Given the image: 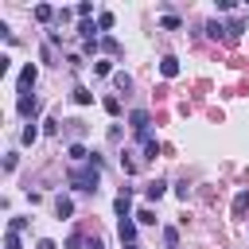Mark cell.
Segmentation results:
<instances>
[{"mask_svg": "<svg viewBox=\"0 0 249 249\" xmlns=\"http://www.w3.org/2000/svg\"><path fill=\"white\" fill-rule=\"evenodd\" d=\"M66 183H70L74 191L93 195V191H97V183H101V160H97V156H89V163H86V167H74Z\"/></svg>", "mask_w": 249, "mask_h": 249, "instance_id": "1", "label": "cell"}, {"mask_svg": "<svg viewBox=\"0 0 249 249\" xmlns=\"http://www.w3.org/2000/svg\"><path fill=\"white\" fill-rule=\"evenodd\" d=\"M113 210H117L121 218H132V191H128V187H124V191L113 198Z\"/></svg>", "mask_w": 249, "mask_h": 249, "instance_id": "2", "label": "cell"}, {"mask_svg": "<svg viewBox=\"0 0 249 249\" xmlns=\"http://www.w3.org/2000/svg\"><path fill=\"white\" fill-rule=\"evenodd\" d=\"M16 109H19V117H27V121H31V117L39 113V101H35L31 93H19V101H16Z\"/></svg>", "mask_w": 249, "mask_h": 249, "instance_id": "3", "label": "cell"}, {"mask_svg": "<svg viewBox=\"0 0 249 249\" xmlns=\"http://www.w3.org/2000/svg\"><path fill=\"white\" fill-rule=\"evenodd\" d=\"M128 121H132V132H136V136H144L152 117H148V109H132V117H128Z\"/></svg>", "mask_w": 249, "mask_h": 249, "instance_id": "4", "label": "cell"}, {"mask_svg": "<svg viewBox=\"0 0 249 249\" xmlns=\"http://www.w3.org/2000/svg\"><path fill=\"white\" fill-rule=\"evenodd\" d=\"M117 233H121V241H124V245H136V222H132V218H121Z\"/></svg>", "mask_w": 249, "mask_h": 249, "instance_id": "5", "label": "cell"}, {"mask_svg": "<svg viewBox=\"0 0 249 249\" xmlns=\"http://www.w3.org/2000/svg\"><path fill=\"white\" fill-rule=\"evenodd\" d=\"M160 74H163V78H179V58H175V54H163V58H160Z\"/></svg>", "mask_w": 249, "mask_h": 249, "instance_id": "6", "label": "cell"}, {"mask_svg": "<svg viewBox=\"0 0 249 249\" xmlns=\"http://www.w3.org/2000/svg\"><path fill=\"white\" fill-rule=\"evenodd\" d=\"M35 78H39V70H35V66H31V62H27V66H23V70H19V93H27V89H31V86H35Z\"/></svg>", "mask_w": 249, "mask_h": 249, "instance_id": "7", "label": "cell"}, {"mask_svg": "<svg viewBox=\"0 0 249 249\" xmlns=\"http://www.w3.org/2000/svg\"><path fill=\"white\" fill-rule=\"evenodd\" d=\"M54 214H58V218H70V214H74V198H70V195H58V198H54Z\"/></svg>", "mask_w": 249, "mask_h": 249, "instance_id": "8", "label": "cell"}, {"mask_svg": "<svg viewBox=\"0 0 249 249\" xmlns=\"http://www.w3.org/2000/svg\"><path fill=\"white\" fill-rule=\"evenodd\" d=\"M66 156H70L74 163H89V152H86V144H78V140H74V144L66 148Z\"/></svg>", "mask_w": 249, "mask_h": 249, "instance_id": "9", "label": "cell"}, {"mask_svg": "<svg viewBox=\"0 0 249 249\" xmlns=\"http://www.w3.org/2000/svg\"><path fill=\"white\" fill-rule=\"evenodd\" d=\"M245 210H249V191H237L233 195V218H245Z\"/></svg>", "mask_w": 249, "mask_h": 249, "instance_id": "10", "label": "cell"}, {"mask_svg": "<svg viewBox=\"0 0 249 249\" xmlns=\"http://www.w3.org/2000/svg\"><path fill=\"white\" fill-rule=\"evenodd\" d=\"M140 140H144V156H148V160H156V156H160V140H156L152 132H144Z\"/></svg>", "mask_w": 249, "mask_h": 249, "instance_id": "11", "label": "cell"}, {"mask_svg": "<svg viewBox=\"0 0 249 249\" xmlns=\"http://www.w3.org/2000/svg\"><path fill=\"white\" fill-rule=\"evenodd\" d=\"M163 191H167V183H163V179H152V183L144 187V195H148L152 202H156V198H163Z\"/></svg>", "mask_w": 249, "mask_h": 249, "instance_id": "12", "label": "cell"}, {"mask_svg": "<svg viewBox=\"0 0 249 249\" xmlns=\"http://www.w3.org/2000/svg\"><path fill=\"white\" fill-rule=\"evenodd\" d=\"M54 16H58V12H54L51 4H35V19H39V23H51Z\"/></svg>", "mask_w": 249, "mask_h": 249, "instance_id": "13", "label": "cell"}, {"mask_svg": "<svg viewBox=\"0 0 249 249\" xmlns=\"http://www.w3.org/2000/svg\"><path fill=\"white\" fill-rule=\"evenodd\" d=\"M132 218H136L140 226H156V210H152V206H140V210H136Z\"/></svg>", "mask_w": 249, "mask_h": 249, "instance_id": "14", "label": "cell"}, {"mask_svg": "<svg viewBox=\"0 0 249 249\" xmlns=\"http://www.w3.org/2000/svg\"><path fill=\"white\" fill-rule=\"evenodd\" d=\"M113 86H117L121 93H128V89H132V78H128L124 70H117V74H113Z\"/></svg>", "mask_w": 249, "mask_h": 249, "instance_id": "15", "label": "cell"}, {"mask_svg": "<svg viewBox=\"0 0 249 249\" xmlns=\"http://www.w3.org/2000/svg\"><path fill=\"white\" fill-rule=\"evenodd\" d=\"M78 35H82L86 43H93V35H97V27H93L89 19H82V23H78Z\"/></svg>", "mask_w": 249, "mask_h": 249, "instance_id": "16", "label": "cell"}, {"mask_svg": "<svg viewBox=\"0 0 249 249\" xmlns=\"http://www.w3.org/2000/svg\"><path fill=\"white\" fill-rule=\"evenodd\" d=\"M93 74H97V78H105V74H117V70H113V62H109V58H97V62H93Z\"/></svg>", "mask_w": 249, "mask_h": 249, "instance_id": "17", "label": "cell"}, {"mask_svg": "<svg viewBox=\"0 0 249 249\" xmlns=\"http://www.w3.org/2000/svg\"><path fill=\"white\" fill-rule=\"evenodd\" d=\"M101 51H105V54H121V43H117L113 35H105V39H101Z\"/></svg>", "mask_w": 249, "mask_h": 249, "instance_id": "18", "label": "cell"}, {"mask_svg": "<svg viewBox=\"0 0 249 249\" xmlns=\"http://www.w3.org/2000/svg\"><path fill=\"white\" fill-rule=\"evenodd\" d=\"M74 101H78V105H89V101H93V93H89L86 86H74Z\"/></svg>", "mask_w": 249, "mask_h": 249, "instance_id": "19", "label": "cell"}, {"mask_svg": "<svg viewBox=\"0 0 249 249\" xmlns=\"http://www.w3.org/2000/svg\"><path fill=\"white\" fill-rule=\"evenodd\" d=\"M206 35H210V39H222V35H226V27H222L218 19H210V23H206Z\"/></svg>", "mask_w": 249, "mask_h": 249, "instance_id": "20", "label": "cell"}, {"mask_svg": "<svg viewBox=\"0 0 249 249\" xmlns=\"http://www.w3.org/2000/svg\"><path fill=\"white\" fill-rule=\"evenodd\" d=\"M109 27H113V12H101L97 16V31H109Z\"/></svg>", "mask_w": 249, "mask_h": 249, "instance_id": "21", "label": "cell"}, {"mask_svg": "<svg viewBox=\"0 0 249 249\" xmlns=\"http://www.w3.org/2000/svg\"><path fill=\"white\" fill-rule=\"evenodd\" d=\"M101 105H105V113H109V117H117V113H121V101H117V97H105Z\"/></svg>", "mask_w": 249, "mask_h": 249, "instance_id": "22", "label": "cell"}, {"mask_svg": "<svg viewBox=\"0 0 249 249\" xmlns=\"http://www.w3.org/2000/svg\"><path fill=\"white\" fill-rule=\"evenodd\" d=\"M35 136H39V128H35V121H27V128H23V144H35Z\"/></svg>", "mask_w": 249, "mask_h": 249, "instance_id": "23", "label": "cell"}, {"mask_svg": "<svg viewBox=\"0 0 249 249\" xmlns=\"http://www.w3.org/2000/svg\"><path fill=\"white\" fill-rule=\"evenodd\" d=\"M163 241H167V249H175V245H179V230L167 226V230H163Z\"/></svg>", "mask_w": 249, "mask_h": 249, "instance_id": "24", "label": "cell"}, {"mask_svg": "<svg viewBox=\"0 0 249 249\" xmlns=\"http://www.w3.org/2000/svg\"><path fill=\"white\" fill-rule=\"evenodd\" d=\"M8 230H12V233H23V230H27V218H12Z\"/></svg>", "mask_w": 249, "mask_h": 249, "instance_id": "25", "label": "cell"}, {"mask_svg": "<svg viewBox=\"0 0 249 249\" xmlns=\"http://www.w3.org/2000/svg\"><path fill=\"white\" fill-rule=\"evenodd\" d=\"M4 249H19V233L8 230V233H4Z\"/></svg>", "mask_w": 249, "mask_h": 249, "instance_id": "26", "label": "cell"}, {"mask_svg": "<svg viewBox=\"0 0 249 249\" xmlns=\"http://www.w3.org/2000/svg\"><path fill=\"white\" fill-rule=\"evenodd\" d=\"M78 16H82V19H89V16H93V4H89V0H82V4H78Z\"/></svg>", "mask_w": 249, "mask_h": 249, "instance_id": "27", "label": "cell"}, {"mask_svg": "<svg viewBox=\"0 0 249 249\" xmlns=\"http://www.w3.org/2000/svg\"><path fill=\"white\" fill-rule=\"evenodd\" d=\"M160 23H163V27H167V31H175V27H179V16H163V19H160Z\"/></svg>", "mask_w": 249, "mask_h": 249, "instance_id": "28", "label": "cell"}, {"mask_svg": "<svg viewBox=\"0 0 249 249\" xmlns=\"http://www.w3.org/2000/svg\"><path fill=\"white\" fill-rule=\"evenodd\" d=\"M121 171H124V175H132V171H136V163H132L128 156H121Z\"/></svg>", "mask_w": 249, "mask_h": 249, "instance_id": "29", "label": "cell"}, {"mask_svg": "<svg viewBox=\"0 0 249 249\" xmlns=\"http://www.w3.org/2000/svg\"><path fill=\"white\" fill-rule=\"evenodd\" d=\"M66 249H82V233H70V241H66Z\"/></svg>", "mask_w": 249, "mask_h": 249, "instance_id": "30", "label": "cell"}, {"mask_svg": "<svg viewBox=\"0 0 249 249\" xmlns=\"http://www.w3.org/2000/svg\"><path fill=\"white\" fill-rule=\"evenodd\" d=\"M35 249H58V245H54V241H51V237H43V241H39V245H35Z\"/></svg>", "mask_w": 249, "mask_h": 249, "instance_id": "31", "label": "cell"}, {"mask_svg": "<svg viewBox=\"0 0 249 249\" xmlns=\"http://www.w3.org/2000/svg\"><path fill=\"white\" fill-rule=\"evenodd\" d=\"M86 249H105V245H101V241H97V237H93V241H89V245H86Z\"/></svg>", "mask_w": 249, "mask_h": 249, "instance_id": "32", "label": "cell"}]
</instances>
